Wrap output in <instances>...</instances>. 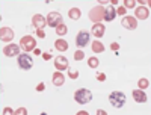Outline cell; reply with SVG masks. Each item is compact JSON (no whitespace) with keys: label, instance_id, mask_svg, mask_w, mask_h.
Instances as JSON below:
<instances>
[{"label":"cell","instance_id":"18","mask_svg":"<svg viewBox=\"0 0 151 115\" xmlns=\"http://www.w3.org/2000/svg\"><path fill=\"white\" fill-rule=\"evenodd\" d=\"M68 17H70L71 20H79V18L82 17V11H80L79 8H71V9L68 11Z\"/></svg>","mask_w":151,"mask_h":115},{"label":"cell","instance_id":"11","mask_svg":"<svg viewBox=\"0 0 151 115\" xmlns=\"http://www.w3.org/2000/svg\"><path fill=\"white\" fill-rule=\"evenodd\" d=\"M134 18H139V20H147L150 17V9L145 8V6H139L134 9Z\"/></svg>","mask_w":151,"mask_h":115},{"label":"cell","instance_id":"1","mask_svg":"<svg viewBox=\"0 0 151 115\" xmlns=\"http://www.w3.org/2000/svg\"><path fill=\"white\" fill-rule=\"evenodd\" d=\"M74 100L77 101V103H80V105H86V103H89V101L92 100V93L89 91V89H86V88H80V89H77V91L74 93Z\"/></svg>","mask_w":151,"mask_h":115},{"label":"cell","instance_id":"31","mask_svg":"<svg viewBox=\"0 0 151 115\" xmlns=\"http://www.w3.org/2000/svg\"><path fill=\"white\" fill-rule=\"evenodd\" d=\"M42 59H44V61H50V59H52V53H50V52L42 53Z\"/></svg>","mask_w":151,"mask_h":115},{"label":"cell","instance_id":"21","mask_svg":"<svg viewBox=\"0 0 151 115\" xmlns=\"http://www.w3.org/2000/svg\"><path fill=\"white\" fill-rule=\"evenodd\" d=\"M67 32H68V29H67V26H65L64 23H62V24H59V26L56 27V33H58L59 36H64Z\"/></svg>","mask_w":151,"mask_h":115},{"label":"cell","instance_id":"30","mask_svg":"<svg viewBox=\"0 0 151 115\" xmlns=\"http://www.w3.org/2000/svg\"><path fill=\"white\" fill-rule=\"evenodd\" d=\"M44 89H45V85H44L42 82L36 85V91H38V93H41V91H44Z\"/></svg>","mask_w":151,"mask_h":115},{"label":"cell","instance_id":"25","mask_svg":"<svg viewBox=\"0 0 151 115\" xmlns=\"http://www.w3.org/2000/svg\"><path fill=\"white\" fill-rule=\"evenodd\" d=\"M85 58V53L82 52V50H77V52H74V59L76 61H82Z\"/></svg>","mask_w":151,"mask_h":115},{"label":"cell","instance_id":"26","mask_svg":"<svg viewBox=\"0 0 151 115\" xmlns=\"http://www.w3.org/2000/svg\"><path fill=\"white\" fill-rule=\"evenodd\" d=\"M68 76L71 79H77L79 77V71L77 70H68Z\"/></svg>","mask_w":151,"mask_h":115},{"label":"cell","instance_id":"10","mask_svg":"<svg viewBox=\"0 0 151 115\" xmlns=\"http://www.w3.org/2000/svg\"><path fill=\"white\" fill-rule=\"evenodd\" d=\"M55 67H56V70H68V67H70V62H68V59L65 58V56H58V58H55Z\"/></svg>","mask_w":151,"mask_h":115},{"label":"cell","instance_id":"8","mask_svg":"<svg viewBox=\"0 0 151 115\" xmlns=\"http://www.w3.org/2000/svg\"><path fill=\"white\" fill-rule=\"evenodd\" d=\"M3 55L8 56V58H14V56H18L20 55V44H9V46H5L3 47Z\"/></svg>","mask_w":151,"mask_h":115},{"label":"cell","instance_id":"32","mask_svg":"<svg viewBox=\"0 0 151 115\" xmlns=\"http://www.w3.org/2000/svg\"><path fill=\"white\" fill-rule=\"evenodd\" d=\"M36 35L40 36V38H45V33H44L42 29H36Z\"/></svg>","mask_w":151,"mask_h":115},{"label":"cell","instance_id":"23","mask_svg":"<svg viewBox=\"0 0 151 115\" xmlns=\"http://www.w3.org/2000/svg\"><path fill=\"white\" fill-rule=\"evenodd\" d=\"M122 6H124L125 9H127V8H129V9H133V8L136 6V3H134V0H125Z\"/></svg>","mask_w":151,"mask_h":115},{"label":"cell","instance_id":"20","mask_svg":"<svg viewBox=\"0 0 151 115\" xmlns=\"http://www.w3.org/2000/svg\"><path fill=\"white\" fill-rule=\"evenodd\" d=\"M92 50H94L95 53H103V52H104L103 43H101V41H94V43H92Z\"/></svg>","mask_w":151,"mask_h":115},{"label":"cell","instance_id":"12","mask_svg":"<svg viewBox=\"0 0 151 115\" xmlns=\"http://www.w3.org/2000/svg\"><path fill=\"white\" fill-rule=\"evenodd\" d=\"M32 24H33L36 29H42L45 24H47V18H44L41 14H36V15H33V18H32Z\"/></svg>","mask_w":151,"mask_h":115},{"label":"cell","instance_id":"4","mask_svg":"<svg viewBox=\"0 0 151 115\" xmlns=\"http://www.w3.org/2000/svg\"><path fill=\"white\" fill-rule=\"evenodd\" d=\"M109 101L112 103V106L115 108H122L125 105V94L121 91H113L109 94Z\"/></svg>","mask_w":151,"mask_h":115},{"label":"cell","instance_id":"24","mask_svg":"<svg viewBox=\"0 0 151 115\" xmlns=\"http://www.w3.org/2000/svg\"><path fill=\"white\" fill-rule=\"evenodd\" d=\"M137 83H139V88H141V89H145V88H148V86H150V82H148V79H141V80L137 82Z\"/></svg>","mask_w":151,"mask_h":115},{"label":"cell","instance_id":"15","mask_svg":"<svg viewBox=\"0 0 151 115\" xmlns=\"http://www.w3.org/2000/svg\"><path fill=\"white\" fill-rule=\"evenodd\" d=\"M132 94H133V100L137 101V103H145L147 101V94L142 91V89H134Z\"/></svg>","mask_w":151,"mask_h":115},{"label":"cell","instance_id":"16","mask_svg":"<svg viewBox=\"0 0 151 115\" xmlns=\"http://www.w3.org/2000/svg\"><path fill=\"white\" fill-rule=\"evenodd\" d=\"M104 32H106V27H104V24H101V23L94 24V26H92V33H94L97 38H101V36L104 35Z\"/></svg>","mask_w":151,"mask_h":115},{"label":"cell","instance_id":"14","mask_svg":"<svg viewBox=\"0 0 151 115\" xmlns=\"http://www.w3.org/2000/svg\"><path fill=\"white\" fill-rule=\"evenodd\" d=\"M52 80H53V85L55 86H62V85L65 83V76H64V73H62V71H56V73H53Z\"/></svg>","mask_w":151,"mask_h":115},{"label":"cell","instance_id":"29","mask_svg":"<svg viewBox=\"0 0 151 115\" xmlns=\"http://www.w3.org/2000/svg\"><path fill=\"white\" fill-rule=\"evenodd\" d=\"M26 114H27V111L24 109V108H20V109L15 111V115H26Z\"/></svg>","mask_w":151,"mask_h":115},{"label":"cell","instance_id":"35","mask_svg":"<svg viewBox=\"0 0 151 115\" xmlns=\"http://www.w3.org/2000/svg\"><path fill=\"white\" fill-rule=\"evenodd\" d=\"M33 53H35V55H42L40 48H35V50H33Z\"/></svg>","mask_w":151,"mask_h":115},{"label":"cell","instance_id":"17","mask_svg":"<svg viewBox=\"0 0 151 115\" xmlns=\"http://www.w3.org/2000/svg\"><path fill=\"white\" fill-rule=\"evenodd\" d=\"M116 17V9L113 6H109L106 8V12H104V20L106 21H113V18Z\"/></svg>","mask_w":151,"mask_h":115},{"label":"cell","instance_id":"22","mask_svg":"<svg viewBox=\"0 0 151 115\" xmlns=\"http://www.w3.org/2000/svg\"><path fill=\"white\" fill-rule=\"evenodd\" d=\"M98 58H88V65H89L91 68H97L98 67Z\"/></svg>","mask_w":151,"mask_h":115},{"label":"cell","instance_id":"36","mask_svg":"<svg viewBox=\"0 0 151 115\" xmlns=\"http://www.w3.org/2000/svg\"><path fill=\"white\" fill-rule=\"evenodd\" d=\"M97 115H106V112L101 111V109H98V111H97Z\"/></svg>","mask_w":151,"mask_h":115},{"label":"cell","instance_id":"28","mask_svg":"<svg viewBox=\"0 0 151 115\" xmlns=\"http://www.w3.org/2000/svg\"><path fill=\"white\" fill-rule=\"evenodd\" d=\"M97 79H98L100 82H104V80H106V74H104V73H97Z\"/></svg>","mask_w":151,"mask_h":115},{"label":"cell","instance_id":"7","mask_svg":"<svg viewBox=\"0 0 151 115\" xmlns=\"http://www.w3.org/2000/svg\"><path fill=\"white\" fill-rule=\"evenodd\" d=\"M47 24L50 27H58L59 24H62V15L59 12H50L48 17H47Z\"/></svg>","mask_w":151,"mask_h":115},{"label":"cell","instance_id":"3","mask_svg":"<svg viewBox=\"0 0 151 115\" xmlns=\"http://www.w3.org/2000/svg\"><path fill=\"white\" fill-rule=\"evenodd\" d=\"M104 12H106V8H103L101 5L92 8L89 11V20L94 21V24H98L100 21L104 20Z\"/></svg>","mask_w":151,"mask_h":115},{"label":"cell","instance_id":"2","mask_svg":"<svg viewBox=\"0 0 151 115\" xmlns=\"http://www.w3.org/2000/svg\"><path fill=\"white\" fill-rule=\"evenodd\" d=\"M17 62H18V67L24 71H27L33 67V59L29 53H20L17 56Z\"/></svg>","mask_w":151,"mask_h":115},{"label":"cell","instance_id":"33","mask_svg":"<svg viewBox=\"0 0 151 115\" xmlns=\"http://www.w3.org/2000/svg\"><path fill=\"white\" fill-rule=\"evenodd\" d=\"M3 114H15V111H12L11 108H5L3 109Z\"/></svg>","mask_w":151,"mask_h":115},{"label":"cell","instance_id":"13","mask_svg":"<svg viewBox=\"0 0 151 115\" xmlns=\"http://www.w3.org/2000/svg\"><path fill=\"white\" fill-rule=\"evenodd\" d=\"M0 38H2V41H5V43L11 41L12 38H14V30L11 27H2L0 29Z\"/></svg>","mask_w":151,"mask_h":115},{"label":"cell","instance_id":"34","mask_svg":"<svg viewBox=\"0 0 151 115\" xmlns=\"http://www.w3.org/2000/svg\"><path fill=\"white\" fill-rule=\"evenodd\" d=\"M110 47H112V50H115V52H116V50L119 48V44H118V43H113Z\"/></svg>","mask_w":151,"mask_h":115},{"label":"cell","instance_id":"6","mask_svg":"<svg viewBox=\"0 0 151 115\" xmlns=\"http://www.w3.org/2000/svg\"><path fill=\"white\" fill-rule=\"evenodd\" d=\"M91 41V35L88 33L86 30H80L79 33H77V36H76V44H77V47H85V46H88V43Z\"/></svg>","mask_w":151,"mask_h":115},{"label":"cell","instance_id":"19","mask_svg":"<svg viewBox=\"0 0 151 115\" xmlns=\"http://www.w3.org/2000/svg\"><path fill=\"white\" fill-rule=\"evenodd\" d=\"M55 46H56V50H59V52H65V50H68V43L65 40H56Z\"/></svg>","mask_w":151,"mask_h":115},{"label":"cell","instance_id":"27","mask_svg":"<svg viewBox=\"0 0 151 115\" xmlns=\"http://www.w3.org/2000/svg\"><path fill=\"white\" fill-rule=\"evenodd\" d=\"M125 12H127V9H125L124 6H119V8L116 9V14H118V15H122V17H125Z\"/></svg>","mask_w":151,"mask_h":115},{"label":"cell","instance_id":"5","mask_svg":"<svg viewBox=\"0 0 151 115\" xmlns=\"http://www.w3.org/2000/svg\"><path fill=\"white\" fill-rule=\"evenodd\" d=\"M20 47H21L26 53H29V52H32V50H35V48H36V41H35V38L30 36V35L23 36L21 40H20Z\"/></svg>","mask_w":151,"mask_h":115},{"label":"cell","instance_id":"9","mask_svg":"<svg viewBox=\"0 0 151 115\" xmlns=\"http://www.w3.org/2000/svg\"><path fill=\"white\" fill-rule=\"evenodd\" d=\"M121 24L125 27V29H129V30H134L136 27H137V21H136V18L134 17H122V20H121Z\"/></svg>","mask_w":151,"mask_h":115}]
</instances>
